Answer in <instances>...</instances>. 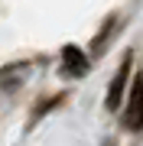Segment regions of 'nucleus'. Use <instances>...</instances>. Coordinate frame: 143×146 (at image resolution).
Returning a JSON list of instances; mask_svg holds the SVG:
<instances>
[{"label":"nucleus","mask_w":143,"mask_h":146,"mask_svg":"<svg viewBox=\"0 0 143 146\" xmlns=\"http://www.w3.org/2000/svg\"><path fill=\"white\" fill-rule=\"evenodd\" d=\"M62 58H65V72H69V75H85L88 62H85V52H81L78 46H65L62 49Z\"/></svg>","instance_id":"obj_3"},{"label":"nucleus","mask_w":143,"mask_h":146,"mask_svg":"<svg viewBox=\"0 0 143 146\" xmlns=\"http://www.w3.org/2000/svg\"><path fill=\"white\" fill-rule=\"evenodd\" d=\"M127 78H130V55H124V62H120V68H117V75L111 78V88H107V107H111V110L120 104L124 88H127Z\"/></svg>","instance_id":"obj_2"},{"label":"nucleus","mask_w":143,"mask_h":146,"mask_svg":"<svg viewBox=\"0 0 143 146\" xmlns=\"http://www.w3.org/2000/svg\"><path fill=\"white\" fill-rule=\"evenodd\" d=\"M127 130H143V75H137L130 88V107H127Z\"/></svg>","instance_id":"obj_1"}]
</instances>
